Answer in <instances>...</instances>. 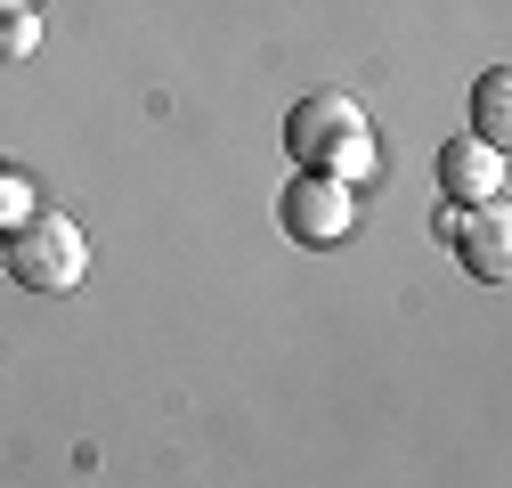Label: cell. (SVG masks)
I'll return each instance as SVG.
<instances>
[{
	"label": "cell",
	"mask_w": 512,
	"mask_h": 488,
	"mask_svg": "<svg viewBox=\"0 0 512 488\" xmlns=\"http://www.w3.org/2000/svg\"><path fill=\"white\" fill-rule=\"evenodd\" d=\"M41 212V196H33V179L17 171V163H0V236H9V228H25Z\"/></svg>",
	"instance_id": "cell-7"
},
{
	"label": "cell",
	"mask_w": 512,
	"mask_h": 488,
	"mask_svg": "<svg viewBox=\"0 0 512 488\" xmlns=\"http://www.w3.org/2000/svg\"><path fill=\"white\" fill-rule=\"evenodd\" d=\"M439 196H447V204H464V212L504 204V155L480 147L472 131H464V139H447V147H439Z\"/></svg>",
	"instance_id": "cell-4"
},
{
	"label": "cell",
	"mask_w": 512,
	"mask_h": 488,
	"mask_svg": "<svg viewBox=\"0 0 512 488\" xmlns=\"http://www.w3.org/2000/svg\"><path fill=\"white\" fill-rule=\"evenodd\" d=\"M285 155H293V171H326L342 188H366L374 179V131L342 90H309L285 114Z\"/></svg>",
	"instance_id": "cell-1"
},
{
	"label": "cell",
	"mask_w": 512,
	"mask_h": 488,
	"mask_svg": "<svg viewBox=\"0 0 512 488\" xmlns=\"http://www.w3.org/2000/svg\"><path fill=\"white\" fill-rule=\"evenodd\" d=\"M0 9H33V0H0Z\"/></svg>",
	"instance_id": "cell-9"
},
{
	"label": "cell",
	"mask_w": 512,
	"mask_h": 488,
	"mask_svg": "<svg viewBox=\"0 0 512 488\" xmlns=\"http://www.w3.org/2000/svg\"><path fill=\"white\" fill-rule=\"evenodd\" d=\"M0 277H17L25 293H74L90 277V236L74 228V212H33L0 236Z\"/></svg>",
	"instance_id": "cell-2"
},
{
	"label": "cell",
	"mask_w": 512,
	"mask_h": 488,
	"mask_svg": "<svg viewBox=\"0 0 512 488\" xmlns=\"http://www.w3.org/2000/svg\"><path fill=\"white\" fill-rule=\"evenodd\" d=\"M456 253L480 285H504L512 277V220L504 204H480V212H456Z\"/></svg>",
	"instance_id": "cell-5"
},
{
	"label": "cell",
	"mask_w": 512,
	"mask_h": 488,
	"mask_svg": "<svg viewBox=\"0 0 512 488\" xmlns=\"http://www.w3.org/2000/svg\"><path fill=\"white\" fill-rule=\"evenodd\" d=\"M350 220H358V188H342V179H326V171H293L285 188H277V228L293 244H309V253L342 244Z\"/></svg>",
	"instance_id": "cell-3"
},
{
	"label": "cell",
	"mask_w": 512,
	"mask_h": 488,
	"mask_svg": "<svg viewBox=\"0 0 512 488\" xmlns=\"http://www.w3.org/2000/svg\"><path fill=\"white\" fill-rule=\"evenodd\" d=\"M33 41H41L33 9H0V49H9V57H33Z\"/></svg>",
	"instance_id": "cell-8"
},
{
	"label": "cell",
	"mask_w": 512,
	"mask_h": 488,
	"mask_svg": "<svg viewBox=\"0 0 512 488\" xmlns=\"http://www.w3.org/2000/svg\"><path fill=\"white\" fill-rule=\"evenodd\" d=\"M472 139L496 147V155H504V139H512V74H504V66H488L480 90H472Z\"/></svg>",
	"instance_id": "cell-6"
}]
</instances>
